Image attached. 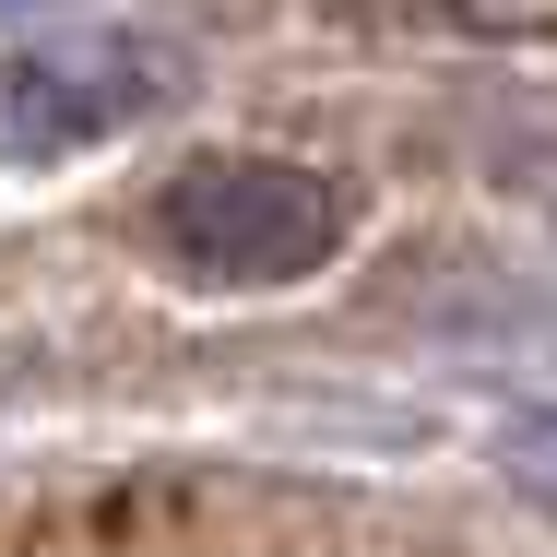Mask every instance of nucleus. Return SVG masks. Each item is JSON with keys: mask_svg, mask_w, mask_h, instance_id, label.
<instances>
[{"mask_svg": "<svg viewBox=\"0 0 557 557\" xmlns=\"http://www.w3.org/2000/svg\"><path fill=\"white\" fill-rule=\"evenodd\" d=\"M178 60L143 36H84V48H24L0 72V154H72L96 131H131L143 108H166Z\"/></svg>", "mask_w": 557, "mask_h": 557, "instance_id": "nucleus-2", "label": "nucleus"}, {"mask_svg": "<svg viewBox=\"0 0 557 557\" xmlns=\"http://www.w3.org/2000/svg\"><path fill=\"white\" fill-rule=\"evenodd\" d=\"M0 12H36V0H0Z\"/></svg>", "mask_w": 557, "mask_h": 557, "instance_id": "nucleus-5", "label": "nucleus"}, {"mask_svg": "<svg viewBox=\"0 0 557 557\" xmlns=\"http://www.w3.org/2000/svg\"><path fill=\"white\" fill-rule=\"evenodd\" d=\"M428 12H462V24H522L534 0H428Z\"/></svg>", "mask_w": 557, "mask_h": 557, "instance_id": "nucleus-4", "label": "nucleus"}, {"mask_svg": "<svg viewBox=\"0 0 557 557\" xmlns=\"http://www.w3.org/2000/svg\"><path fill=\"white\" fill-rule=\"evenodd\" d=\"M344 178L297 166V154H202L154 190V249L190 273V285H225V297H261V285H297L344 249Z\"/></svg>", "mask_w": 557, "mask_h": 557, "instance_id": "nucleus-1", "label": "nucleus"}, {"mask_svg": "<svg viewBox=\"0 0 557 557\" xmlns=\"http://www.w3.org/2000/svg\"><path fill=\"white\" fill-rule=\"evenodd\" d=\"M498 462H510L522 498H546V510H557V416H522V428L498 440Z\"/></svg>", "mask_w": 557, "mask_h": 557, "instance_id": "nucleus-3", "label": "nucleus"}]
</instances>
